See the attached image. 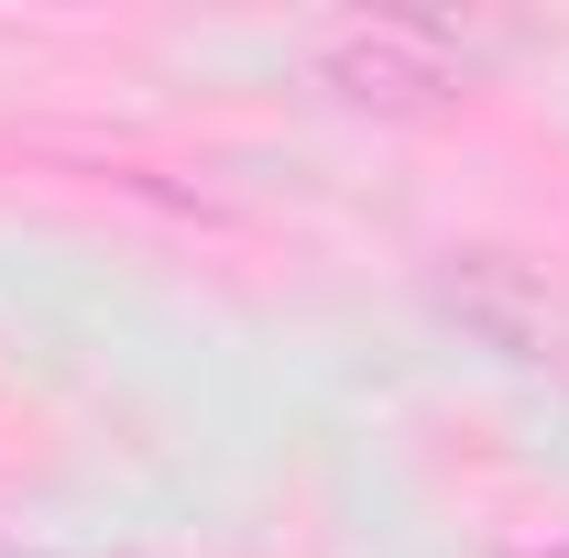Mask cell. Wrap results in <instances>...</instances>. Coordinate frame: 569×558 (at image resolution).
<instances>
[{"label": "cell", "instance_id": "obj_1", "mask_svg": "<svg viewBox=\"0 0 569 558\" xmlns=\"http://www.w3.org/2000/svg\"><path fill=\"white\" fill-rule=\"evenodd\" d=\"M318 77H329V99L383 110V121L449 110V99L471 88V67L449 56V33H427V22H340V33L318 44Z\"/></svg>", "mask_w": 569, "mask_h": 558}]
</instances>
